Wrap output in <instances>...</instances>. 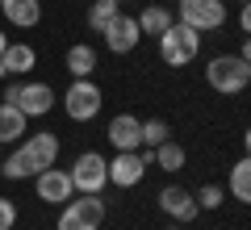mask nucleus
<instances>
[{
	"mask_svg": "<svg viewBox=\"0 0 251 230\" xmlns=\"http://www.w3.org/2000/svg\"><path fill=\"white\" fill-rule=\"evenodd\" d=\"M100 38H105V46L113 54H130L138 42H143V29H138V21L130 17V13H117V17L100 29Z\"/></svg>",
	"mask_w": 251,
	"mask_h": 230,
	"instance_id": "nucleus-9",
	"label": "nucleus"
},
{
	"mask_svg": "<svg viewBox=\"0 0 251 230\" xmlns=\"http://www.w3.org/2000/svg\"><path fill=\"white\" fill-rule=\"evenodd\" d=\"M0 13L4 21L17 29H34L42 21V0H0Z\"/></svg>",
	"mask_w": 251,
	"mask_h": 230,
	"instance_id": "nucleus-14",
	"label": "nucleus"
},
{
	"mask_svg": "<svg viewBox=\"0 0 251 230\" xmlns=\"http://www.w3.org/2000/svg\"><path fill=\"white\" fill-rule=\"evenodd\" d=\"M0 67H4V76H13V80H25L29 71L38 67V51L29 42H9L4 54H0Z\"/></svg>",
	"mask_w": 251,
	"mask_h": 230,
	"instance_id": "nucleus-13",
	"label": "nucleus"
},
{
	"mask_svg": "<svg viewBox=\"0 0 251 230\" xmlns=\"http://www.w3.org/2000/svg\"><path fill=\"white\" fill-rule=\"evenodd\" d=\"M100 105H105V97H100V88L92 80H72L67 92H63V113L72 122H92L100 113Z\"/></svg>",
	"mask_w": 251,
	"mask_h": 230,
	"instance_id": "nucleus-5",
	"label": "nucleus"
},
{
	"mask_svg": "<svg viewBox=\"0 0 251 230\" xmlns=\"http://www.w3.org/2000/svg\"><path fill=\"white\" fill-rule=\"evenodd\" d=\"M134 21H138V29H143V34H155V38H159L163 29H168L172 21H176V13H172V9H163V4H147V9L138 13Z\"/></svg>",
	"mask_w": 251,
	"mask_h": 230,
	"instance_id": "nucleus-19",
	"label": "nucleus"
},
{
	"mask_svg": "<svg viewBox=\"0 0 251 230\" xmlns=\"http://www.w3.org/2000/svg\"><path fill=\"white\" fill-rule=\"evenodd\" d=\"M239 29H243V34H251V9H247V4L239 9Z\"/></svg>",
	"mask_w": 251,
	"mask_h": 230,
	"instance_id": "nucleus-26",
	"label": "nucleus"
},
{
	"mask_svg": "<svg viewBox=\"0 0 251 230\" xmlns=\"http://www.w3.org/2000/svg\"><path fill=\"white\" fill-rule=\"evenodd\" d=\"M176 21L193 26L197 34L226 26V0H176Z\"/></svg>",
	"mask_w": 251,
	"mask_h": 230,
	"instance_id": "nucleus-4",
	"label": "nucleus"
},
{
	"mask_svg": "<svg viewBox=\"0 0 251 230\" xmlns=\"http://www.w3.org/2000/svg\"><path fill=\"white\" fill-rule=\"evenodd\" d=\"M239 4H247V0H239Z\"/></svg>",
	"mask_w": 251,
	"mask_h": 230,
	"instance_id": "nucleus-30",
	"label": "nucleus"
},
{
	"mask_svg": "<svg viewBox=\"0 0 251 230\" xmlns=\"http://www.w3.org/2000/svg\"><path fill=\"white\" fill-rule=\"evenodd\" d=\"M67 176H72L75 193H105L109 163H105V155H97V151H84V155H75V163L67 168Z\"/></svg>",
	"mask_w": 251,
	"mask_h": 230,
	"instance_id": "nucleus-6",
	"label": "nucleus"
},
{
	"mask_svg": "<svg viewBox=\"0 0 251 230\" xmlns=\"http://www.w3.org/2000/svg\"><path fill=\"white\" fill-rule=\"evenodd\" d=\"M172 138V126L163 122V117H151V122H143V147L138 151H155L159 142H168Z\"/></svg>",
	"mask_w": 251,
	"mask_h": 230,
	"instance_id": "nucleus-23",
	"label": "nucleus"
},
{
	"mask_svg": "<svg viewBox=\"0 0 251 230\" xmlns=\"http://www.w3.org/2000/svg\"><path fill=\"white\" fill-rule=\"evenodd\" d=\"M4 46H9V34H4V29H0V54H4Z\"/></svg>",
	"mask_w": 251,
	"mask_h": 230,
	"instance_id": "nucleus-27",
	"label": "nucleus"
},
{
	"mask_svg": "<svg viewBox=\"0 0 251 230\" xmlns=\"http://www.w3.org/2000/svg\"><path fill=\"white\" fill-rule=\"evenodd\" d=\"M151 163H159V172H180L184 168V147L180 142H159V147L151 151Z\"/></svg>",
	"mask_w": 251,
	"mask_h": 230,
	"instance_id": "nucleus-20",
	"label": "nucleus"
},
{
	"mask_svg": "<svg viewBox=\"0 0 251 230\" xmlns=\"http://www.w3.org/2000/svg\"><path fill=\"white\" fill-rule=\"evenodd\" d=\"M117 4H122V0H117Z\"/></svg>",
	"mask_w": 251,
	"mask_h": 230,
	"instance_id": "nucleus-31",
	"label": "nucleus"
},
{
	"mask_svg": "<svg viewBox=\"0 0 251 230\" xmlns=\"http://www.w3.org/2000/svg\"><path fill=\"white\" fill-rule=\"evenodd\" d=\"M163 230H180V222H172V226H163Z\"/></svg>",
	"mask_w": 251,
	"mask_h": 230,
	"instance_id": "nucleus-28",
	"label": "nucleus"
},
{
	"mask_svg": "<svg viewBox=\"0 0 251 230\" xmlns=\"http://www.w3.org/2000/svg\"><path fill=\"white\" fill-rule=\"evenodd\" d=\"M105 138L113 142V151H138L143 147V122L134 113H117V117H109Z\"/></svg>",
	"mask_w": 251,
	"mask_h": 230,
	"instance_id": "nucleus-12",
	"label": "nucleus"
},
{
	"mask_svg": "<svg viewBox=\"0 0 251 230\" xmlns=\"http://www.w3.org/2000/svg\"><path fill=\"white\" fill-rule=\"evenodd\" d=\"M109 163V184L113 188H134V184H143V176H147V155L143 151H117L113 159H105Z\"/></svg>",
	"mask_w": 251,
	"mask_h": 230,
	"instance_id": "nucleus-8",
	"label": "nucleus"
},
{
	"mask_svg": "<svg viewBox=\"0 0 251 230\" xmlns=\"http://www.w3.org/2000/svg\"><path fill=\"white\" fill-rule=\"evenodd\" d=\"M117 13H122V4H117V0H92V9H88V29H92V34H100V29H105Z\"/></svg>",
	"mask_w": 251,
	"mask_h": 230,
	"instance_id": "nucleus-22",
	"label": "nucleus"
},
{
	"mask_svg": "<svg viewBox=\"0 0 251 230\" xmlns=\"http://www.w3.org/2000/svg\"><path fill=\"white\" fill-rule=\"evenodd\" d=\"M155 201H159V209L168 213L172 222H193L197 218V197H193V188H180V184H168V188H159V197H155Z\"/></svg>",
	"mask_w": 251,
	"mask_h": 230,
	"instance_id": "nucleus-11",
	"label": "nucleus"
},
{
	"mask_svg": "<svg viewBox=\"0 0 251 230\" xmlns=\"http://www.w3.org/2000/svg\"><path fill=\"white\" fill-rule=\"evenodd\" d=\"M34 193H38V201H46V205H67L75 197V184H72V176H67V168H59V163H50V168H42L34 176Z\"/></svg>",
	"mask_w": 251,
	"mask_h": 230,
	"instance_id": "nucleus-7",
	"label": "nucleus"
},
{
	"mask_svg": "<svg viewBox=\"0 0 251 230\" xmlns=\"http://www.w3.org/2000/svg\"><path fill=\"white\" fill-rule=\"evenodd\" d=\"M100 222H105V197L100 193H80V197H72V201L63 205L54 230H100Z\"/></svg>",
	"mask_w": 251,
	"mask_h": 230,
	"instance_id": "nucleus-3",
	"label": "nucleus"
},
{
	"mask_svg": "<svg viewBox=\"0 0 251 230\" xmlns=\"http://www.w3.org/2000/svg\"><path fill=\"white\" fill-rule=\"evenodd\" d=\"M13 109H21L25 117H46L54 109V88L42 80H21V92H17V105Z\"/></svg>",
	"mask_w": 251,
	"mask_h": 230,
	"instance_id": "nucleus-10",
	"label": "nucleus"
},
{
	"mask_svg": "<svg viewBox=\"0 0 251 230\" xmlns=\"http://www.w3.org/2000/svg\"><path fill=\"white\" fill-rule=\"evenodd\" d=\"M205 84L214 92H222V97H239L251 84V59H243V54H218V59H209Z\"/></svg>",
	"mask_w": 251,
	"mask_h": 230,
	"instance_id": "nucleus-1",
	"label": "nucleus"
},
{
	"mask_svg": "<svg viewBox=\"0 0 251 230\" xmlns=\"http://www.w3.org/2000/svg\"><path fill=\"white\" fill-rule=\"evenodd\" d=\"M0 80H4V67H0Z\"/></svg>",
	"mask_w": 251,
	"mask_h": 230,
	"instance_id": "nucleus-29",
	"label": "nucleus"
},
{
	"mask_svg": "<svg viewBox=\"0 0 251 230\" xmlns=\"http://www.w3.org/2000/svg\"><path fill=\"white\" fill-rule=\"evenodd\" d=\"M0 159H4V155H0Z\"/></svg>",
	"mask_w": 251,
	"mask_h": 230,
	"instance_id": "nucleus-32",
	"label": "nucleus"
},
{
	"mask_svg": "<svg viewBox=\"0 0 251 230\" xmlns=\"http://www.w3.org/2000/svg\"><path fill=\"white\" fill-rule=\"evenodd\" d=\"M201 54V34L184 21H172L168 29L159 34V59L168 67H188V63Z\"/></svg>",
	"mask_w": 251,
	"mask_h": 230,
	"instance_id": "nucleus-2",
	"label": "nucleus"
},
{
	"mask_svg": "<svg viewBox=\"0 0 251 230\" xmlns=\"http://www.w3.org/2000/svg\"><path fill=\"white\" fill-rule=\"evenodd\" d=\"M230 197L234 201H251V163H247V155L230 168Z\"/></svg>",
	"mask_w": 251,
	"mask_h": 230,
	"instance_id": "nucleus-21",
	"label": "nucleus"
},
{
	"mask_svg": "<svg viewBox=\"0 0 251 230\" xmlns=\"http://www.w3.org/2000/svg\"><path fill=\"white\" fill-rule=\"evenodd\" d=\"M25 122H29V117L21 113V109H13V105H4V101H0V147H9V142H21V138H25Z\"/></svg>",
	"mask_w": 251,
	"mask_h": 230,
	"instance_id": "nucleus-18",
	"label": "nucleus"
},
{
	"mask_svg": "<svg viewBox=\"0 0 251 230\" xmlns=\"http://www.w3.org/2000/svg\"><path fill=\"white\" fill-rule=\"evenodd\" d=\"M38 172H42V168H38V159L29 155L25 142H17V151H13L9 159H0V176H4V180H34Z\"/></svg>",
	"mask_w": 251,
	"mask_h": 230,
	"instance_id": "nucleus-15",
	"label": "nucleus"
},
{
	"mask_svg": "<svg viewBox=\"0 0 251 230\" xmlns=\"http://www.w3.org/2000/svg\"><path fill=\"white\" fill-rule=\"evenodd\" d=\"M100 67V54L92 51V42H75L67 51V71H72V80H92V71Z\"/></svg>",
	"mask_w": 251,
	"mask_h": 230,
	"instance_id": "nucleus-16",
	"label": "nucleus"
},
{
	"mask_svg": "<svg viewBox=\"0 0 251 230\" xmlns=\"http://www.w3.org/2000/svg\"><path fill=\"white\" fill-rule=\"evenodd\" d=\"M193 197H197V209H222V201H226V188H222V184H201Z\"/></svg>",
	"mask_w": 251,
	"mask_h": 230,
	"instance_id": "nucleus-24",
	"label": "nucleus"
},
{
	"mask_svg": "<svg viewBox=\"0 0 251 230\" xmlns=\"http://www.w3.org/2000/svg\"><path fill=\"white\" fill-rule=\"evenodd\" d=\"M25 147H29V155L38 159V168H50V163H59V134H54V130H38V134H29Z\"/></svg>",
	"mask_w": 251,
	"mask_h": 230,
	"instance_id": "nucleus-17",
	"label": "nucleus"
},
{
	"mask_svg": "<svg viewBox=\"0 0 251 230\" xmlns=\"http://www.w3.org/2000/svg\"><path fill=\"white\" fill-rule=\"evenodd\" d=\"M17 226V205L9 197H0V230H13Z\"/></svg>",
	"mask_w": 251,
	"mask_h": 230,
	"instance_id": "nucleus-25",
	"label": "nucleus"
}]
</instances>
